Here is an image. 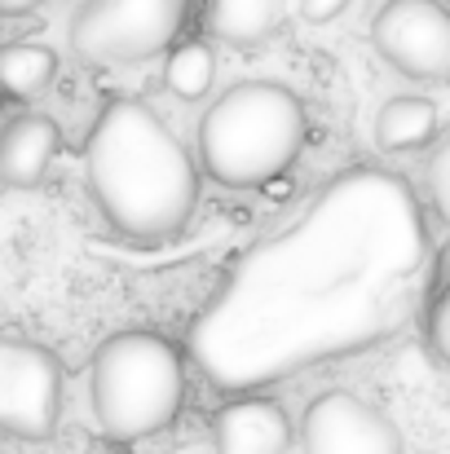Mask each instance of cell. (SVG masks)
<instances>
[{
  "label": "cell",
  "mask_w": 450,
  "mask_h": 454,
  "mask_svg": "<svg viewBox=\"0 0 450 454\" xmlns=\"http://www.w3.org/2000/svg\"><path fill=\"white\" fill-rule=\"evenodd\" d=\"M429 292V221L407 176L353 163L243 247L190 322V362L221 393L393 340Z\"/></svg>",
  "instance_id": "obj_1"
},
{
  "label": "cell",
  "mask_w": 450,
  "mask_h": 454,
  "mask_svg": "<svg viewBox=\"0 0 450 454\" xmlns=\"http://www.w3.org/2000/svg\"><path fill=\"white\" fill-rule=\"evenodd\" d=\"M84 181L107 230L133 247L177 239L199 203V168L133 93L98 111L84 137Z\"/></svg>",
  "instance_id": "obj_2"
},
{
  "label": "cell",
  "mask_w": 450,
  "mask_h": 454,
  "mask_svg": "<svg viewBox=\"0 0 450 454\" xmlns=\"http://www.w3.org/2000/svg\"><path fill=\"white\" fill-rule=\"evenodd\" d=\"M304 137L309 120L288 84L243 80L203 111L199 163L230 190H257L296 163Z\"/></svg>",
  "instance_id": "obj_3"
},
{
  "label": "cell",
  "mask_w": 450,
  "mask_h": 454,
  "mask_svg": "<svg viewBox=\"0 0 450 454\" xmlns=\"http://www.w3.org/2000/svg\"><path fill=\"white\" fill-rule=\"evenodd\" d=\"M89 402L111 442H138L168 428L186 402V362L154 331L111 335L89 366Z\"/></svg>",
  "instance_id": "obj_4"
},
{
  "label": "cell",
  "mask_w": 450,
  "mask_h": 454,
  "mask_svg": "<svg viewBox=\"0 0 450 454\" xmlns=\"http://www.w3.org/2000/svg\"><path fill=\"white\" fill-rule=\"evenodd\" d=\"M190 0H84L71 22V53L84 67H133L163 53Z\"/></svg>",
  "instance_id": "obj_5"
},
{
  "label": "cell",
  "mask_w": 450,
  "mask_h": 454,
  "mask_svg": "<svg viewBox=\"0 0 450 454\" xmlns=\"http://www.w3.org/2000/svg\"><path fill=\"white\" fill-rule=\"evenodd\" d=\"M62 362L36 340H0V433L44 442L62 411Z\"/></svg>",
  "instance_id": "obj_6"
},
{
  "label": "cell",
  "mask_w": 450,
  "mask_h": 454,
  "mask_svg": "<svg viewBox=\"0 0 450 454\" xmlns=\"http://www.w3.org/2000/svg\"><path fill=\"white\" fill-rule=\"evenodd\" d=\"M371 44L411 80L450 75V13L442 0H389L371 18Z\"/></svg>",
  "instance_id": "obj_7"
},
{
  "label": "cell",
  "mask_w": 450,
  "mask_h": 454,
  "mask_svg": "<svg viewBox=\"0 0 450 454\" xmlns=\"http://www.w3.org/2000/svg\"><path fill=\"white\" fill-rule=\"evenodd\" d=\"M300 454H402V433L371 402L331 388L304 411Z\"/></svg>",
  "instance_id": "obj_8"
},
{
  "label": "cell",
  "mask_w": 450,
  "mask_h": 454,
  "mask_svg": "<svg viewBox=\"0 0 450 454\" xmlns=\"http://www.w3.org/2000/svg\"><path fill=\"white\" fill-rule=\"evenodd\" d=\"M288 446H292L288 411L270 397H234L212 419L217 454H288Z\"/></svg>",
  "instance_id": "obj_9"
},
{
  "label": "cell",
  "mask_w": 450,
  "mask_h": 454,
  "mask_svg": "<svg viewBox=\"0 0 450 454\" xmlns=\"http://www.w3.org/2000/svg\"><path fill=\"white\" fill-rule=\"evenodd\" d=\"M58 151H62V133L49 115H13L0 129V181L18 190L40 185Z\"/></svg>",
  "instance_id": "obj_10"
},
{
  "label": "cell",
  "mask_w": 450,
  "mask_h": 454,
  "mask_svg": "<svg viewBox=\"0 0 450 454\" xmlns=\"http://www.w3.org/2000/svg\"><path fill=\"white\" fill-rule=\"evenodd\" d=\"M438 129H442L438 102H429V98H389L375 115V146L393 154L424 151L429 142H438Z\"/></svg>",
  "instance_id": "obj_11"
},
{
  "label": "cell",
  "mask_w": 450,
  "mask_h": 454,
  "mask_svg": "<svg viewBox=\"0 0 450 454\" xmlns=\"http://www.w3.org/2000/svg\"><path fill=\"white\" fill-rule=\"evenodd\" d=\"M203 22L225 44H261L283 22V0H208Z\"/></svg>",
  "instance_id": "obj_12"
},
{
  "label": "cell",
  "mask_w": 450,
  "mask_h": 454,
  "mask_svg": "<svg viewBox=\"0 0 450 454\" xmlns=\"http://www.w3.org/2000/svg\"><path fill=\"white\" fill-rule=\"evenodd\" d=\"M53 75H58V53L49 44H31V40L0 44V98L4 102L44 93Z\"/></svg>",
  "instance_id": "obj_13"
},
{
  "label": "cell",
  "mask_w": 450,
  "mask_h": 454,
  "mask_svg": "<svg viewBox=\"0 0 450 454\" xmlns=\"http://www.w3.org/2000/svg\"><path fill=\"white\" fill-rule=\"evenodd\" d=\"M212 80H217V58H212V49H208L203 40H186V44H177V49L168 53L163 84H168L172 98L194 102V98H203V93L212 89Z\"/></svg>",
  "instance_id": "obj_14"
},
{
  "label": "cell",
  "mask_w": 450,
  "mask_h": 454,
  "mask_svg": "<svg viewBox=\"0 0 450 454\" xmlns=\"http://www.w3.org/2000/svg\"><path fill=\"white\" fill-rule=\"evenodd\" d=\"M429 190H433L438 212H450V146H438V151H433V163H429Z\"/></svg>",
  "instance_id": "obj_15"
},
{
  "label": "cell",
  "mask_w": 450,
  "mask_h": 454,
  "mask_svg": "<svg viewBox=\"0 0 450 454\" xmlns=\"http://www.w3.org/2000/svg\"><path fill=\"white\" fill-rule=\"evenodd\" d=\"M349 9V0H300V18L322 27V22H336L340 13Z\"/></svg>",
  "instance_id": "obj_16"
},
{
  "label": "cell",
  "mask_w": 450,
  "mask_h": 454,
  "mask_svg": "<svg viewBox=\"0 0 450 454\" xmlns=\"http://www.w3.org/2000/svg\"><path fill=\"white\" fill-rule=\"evenodd\" d=\"M44 0H0V18H18V13H31L40 9Z\"/></svg>",
  "instance_id": "obj_17"
}]
</instances>
